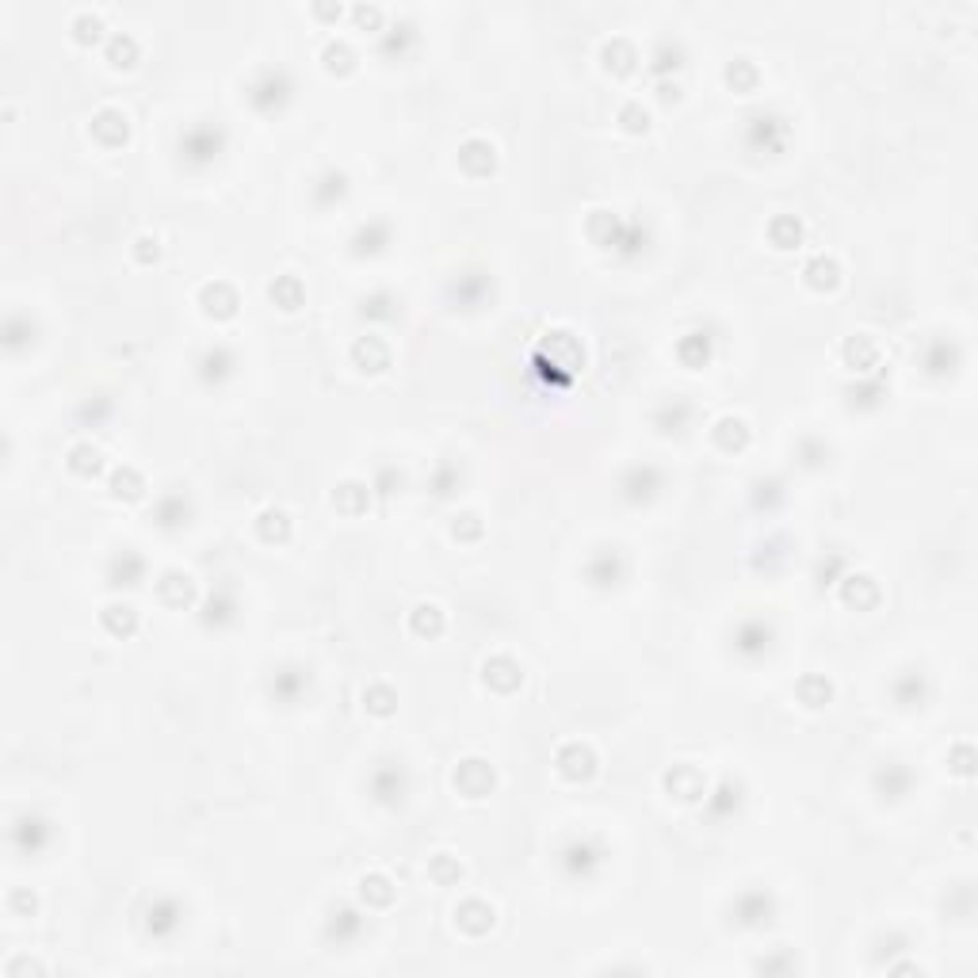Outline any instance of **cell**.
Masks as SVG:
<instances>
[{"mask_svg": "<svg viewBox=\"0 0 978 978\" xmlns=\"http://www.w3.org/2000/svg\"><path fill=\"white\" fill-rule=\"evenodd\" d=\"M356 360L367 363V371H383V367L390 363V348L378 341V336H367V341L356 344Z\"/></svg>", "mask_w": 978, "mask_h": 978, "instance_id": "e575fe53", "label": "cell"}, {"mask_svg": "<svg viewBox=\"0 0 978 978\" xmlns=\"http://www.w3.org/2000/svg\"><path fill=\"white\" fill-rule=\"evenodd\" d=\"M187 516H192V501H187L180 489H169V493L153 505V520L165 527V532H176V527H184Z\"/></svg>", "mask_w": 978, "mask_h": 978, "instance_id": "2e32d148", "label": "cell"}, {"mask_svg": "<svg viewBox=\"0 0 978 978\" xmlns=\"http://www.w3.org/2000/svg\"><path fill=\"white\" fill-rule=\"evenodd\" d=\"M413 38H417V35H413V27H410V23H402V27H390V31L383 35V50H390V54L398 50V54H402L405 46L413 43Z\"/></svg>", "mask_w": 978, "mask_h": 978, "instance_id": "f5cc1de1", "label": "cell"}, {"mask_svg": "<svg viewBox=\"0 0 978 978\" xmlns=\"http://www.w3.org/2000/svg\"><path fill=\"white\" fill-rule=\"evenodd\" d=\"M363 703L367 708H371L375 715H390L394 711V692L386 688V684H371L363 692Z\"/></svg>", "mask_w": 978, "mask_h": 978, "instance_id": "f907efd6", "label": "cell"}, {"mask_svg": "<svg viewBox=\"0 0 978 978\" xmlns=\"http://www.w3.org/2000/svg\"><path fill=\"white\" fill-rule=\"evenodd\" d=\"M325 62H329V70H336V65L348 70V65H352V50L344 43H329V46H325Z\"/></svg>", "mask_w": 978, "mask_h": 978, "instance_id": "680465c9", "label": "cell"}, {"mask_svg": "<svg viewBox=\"0 0 978 978\" xmlns=\"http://www.w3.org/2000/svg\"><path fill=\"white\" fill-rule=\"evenodd\" d=\"M145 574V559L142 554H134V551H119L112 562H107V581H112L115 589H130V585H138Z\"/></svg>", "mask_w": 978, "mask_h": 978, "instance_id": "e0dca14e", "label": "cell"}, {"mask_svg": "<svg viewBox=\"0 0 978 978\" xmlns=\"http://www.w3.org/2000/svg\"><path fill=\"white\" fill-rule=\"evenodd\" d=\"M807 283H810V287H833V283H837V264L830 261V256L810 261L807 264Z\"/></svg>", "mask_w": 978, "mask_h": 978, "instance_id": "60d3db41", "label": "cell"}, {"mask_svg": "<svg viewBox=\"0 0 978 978\" xmlns=\"http://www.w3.org/2000/svg\"><path fill=\"white\" fill-rule=\"evenodd\" d=\"M142 478H138V470H130V467H119L112 474V493L115 497H138L142 493Z\"/></svg>", "mask_w": 978, "mask_h": 978, "instance_id": "7bdbcfd3", "label": "cell"}, {"mask_svg": "<svg viewBox=\"0 0 978 978\" xmlns=\"http://www.w3.org/2000/svg\"><path fill=\"white\" fill-rule=\"evenodd\" d=\"M398 314H402V306L390 291H375L360 303V318H367V321H394Z\"/></svg>", "mask_w": 978, "mask_h": 978, "instance_id": "f546056e", "label": "cell"}, {"mask_svg": "<svg viewBox=\"0 0 978 978\" xmlns=\"http://www.w3.org/2000/svg\"><path fill=\"white\" fill-rule=\"evenodd\" d=\"M306 688H310L306 665H283V669H276L268 676V696L276 700L279 708H294V703L306 696Z\"/></svg>", "mask_w": 978, "mask_h": 978, "instance_id": "9c48e42d", "label": "cell"}, {"mask_svg": "<svg viewBox=\"0 0 978 978\" xmlns=\"http://www.w3.org/2000/svg\"><path fill=\"white\" fill-rule=\"evenodd\" d=\"M665 783H669V792L676 799H703L708 795V783H703V776L692 765H676L669 776H665Z\"/></svg>", "mask_w": 978, "mask_h": 978, "instance_id": "484cf974", "label": "cell"}, {"mask_svg": "<svg viewBox=\"0 0 978 978\" xmlns=\"http://www.w3.org/2000/svg\"><path fill=\"white\" fill-rule=\"evenodd\" d=\"M50 845V822L38 818V814H20L12 822V849L20 856H38Z\"/></svg>", "mask_w": 978, "mask_h": 978, "instance_id": "30bf717a", "label": "cell"}, {"mask_svg": "<svg viewBox=\"0 0 978 978\" xmlns=\"http://www.w3.org/2000/svg\"><path fill=\"white\" fill-rule=\"evenodd\" d=\"M363 929H367L363 909L348 906V902H336V906H329V914H325V941L336 944V948L356 944L363 936Z\"/></svg>", "mask_w": 978, "mask_h": 978, "instance_id": "52a82bcc", "label": "cell"}, {"mask_svg": "<svg viewBox=\"0 0 978 978\" xmlns=\"http://www.w3.org/2000/svg\"><path fill=\"white\" fill-rule=\"evenodd\" d=\"M363 902H371V906H390L394 902V887H390V879L386 875H363Z\"/></svg>", "mask_w": 978, "mask_h": 978, "instance_id": "74e56055", "label": "cell"}, {"mask_svg": "<svg viewBox=\"0 0 978 978\" xmlns=\"http://www.w3.org/2000/svg\"><path fill=\"white\" fill-rule=\"evenodd\" d=\"M234 348H226V344H211V348H203V356H199V378L207 386H219L226 383L229 375H234Z\"/></svg>", "mask_w": 978, "mask_h": 978, "instance_id": "9a60e30c", "label": "cell"}, {"mask_svg": "<svg viewBox=\"0 0 978 978\" xmlns=\"http://www.w3.org/2000/svg\"><path fill=\"white\" fill-rule=\"evenodd\" d=\"M459 875H463V867L452 864L447 856H436V860H432V879H436V883H452Z\"/></svg>", "mask_w": 978, "mask_h": 978, "instance_id": "6f0895ef", "label": "cell"}, {"mask_svg": "<svg viewBox=\"0 0 978 978\" xmlns=\"http://www.w3.org/2000/svg\"><path fill=\"white\" fill-rule=\"evenodd\" d=\"M333 505L344 509V512H360V509L367 505V485H356V482L341 485V489L333 493Z\"/></svg>", "mask_w": 978, "mask_h": 978, "instance_id": "ee69618b", "label": "cell"}, {"mask_svg": "<svg viewBox=\"0 0 978 978\" xmlns=\"http://www.w3.org/2000/svg\"><path fill=\"white\" fill-rule=\"evenodd\" d=\"M891 692H894V703H899V708H921L929 696V681L921 669H906L902 676H894Z\"/></svg>", "mask_w": 978, "mask_h": 978, "instance_id": "44dd1931", "label": "cell"}, {"mask_svg": "<svg viewBox=\"0 0 978 978\" xmlns=\"http://www.w3.org/2000/svg\"><path fill=\"white\" fill-rule=\"evenodd\" d=\"M386 244H390V222H383V219L363 222L356 234H352V253L356 256H375V253H383Z\"/></svg>", "mask_w": 978, "mask_h": 978, "instance_id": "ffe728a7", "label": "cell"}, {"mask_svg": "<svg viewBox=\"0 0 978 978\" xmlns=\"http://www.w3.org/2000/svg\"><path fill=\"white\" fill-rule=\"evenodd\" d=\"M825 455H830V447H825L822 440H814V436H803V440H799V459H803L807 467H822Z\"/></svg>", "mask_w": 978, "mask_h": 978, "instance_id": "816d5d0a", "label": "cell"}, {"mask_svg": "<svg viewBox=\"0 0 978 978\" xmlns=\"http://www.w3.org/2000/svg\"><path fill=\"white\" fill-rule=\"evenodd\" d=\"M623 574H627V562H623L619 551H596L585 566V577L593 589H616Z\"/></svg>", "mask_w": 978, "mask_h": 978, "instance_id": "7c38bea8", "label": "cell"}, {"mask_svg": "<svg viewBox=\"0 0 978 978\" xmlns=\"http://www.w3.org/2000/svg\"><path fill=\"white\" fill-rule=\"evenodd\" d=\"M872 783H875L879 799H887V803H899V799L909 795V787H914V772H909L902 760H891V765H883V768L875 772Z\"/></svg>", "mask_w": 978, "mask_h": 978, "instance_id": "4fadbf2b", "label": "cell"}, {"mask_svg": "<svg viewBox=\"0 0 978 978\" xmlns=\"http://www.w3.org/2000/svg\"><path fill=\"white\" fill-rule=\"evenodd\" d=\"M134 623H138V616H134L130 604H112V608H104V627L112 631V634H130Z\"/></svg>", "mask_w": 978, "mask_h": 978, "instance_id": "d590c367", "label": "cell"}, {"mask_svg": "<svg viewBox=\"0 0 978 978\" xmlns=\"http://www.w3.org/2000/svg\"><path fill=\"white\" fill-rule=\"evenodd\" d=\"M787 138V122L776 119V115H753L750 127H745V142H760L765 149H780Z\"/></svg>", "mask_w": 978, "mask_h": 978, "instance_id": "d6986e66", "label": "cell"}, {"mask_svg": "<svg viewBox=\"0 0 978 978\" xmlns=\"http://www.w3.org/2000/svg\"><path fill=\"white\" fill-rule=\"evenodd\" d=\"M623 127L627 130H646V112H638V107H623Z\"/></svg>", "mask_w": 978, "mask_h": 978, "instance_id": "94428289", "label": "cell"}, {"mask_svg": "<svg viewBox=\"0 0 978 978\" xmlns=\"http://www.w3.org/2000/svg\"><path fill=\"white\" fill-rule=\"evenodd\" d=\"M80 417L92 420V425H104V420L112 417V402H107V398H92V402H85V410H80Z\"/></svg>", "mask_w": 978, "mask_h": 978, "instance_id": "9f6ffc18", "label": "cell"}, {"mask_svg": "<svg viewBox=\"0 0 978 978\" xmlns=\"http://www.w3.org/2000/svg\"><path fill=\"white\" fill-rule=\"evenodd\" d=\"M459 482H463V474H459L455 463H440L436 474H432V493L436 497H447V493H455Z\"/></svg>", "mask_w": 978, "mask_h": 978, "instance_id": "f6af8a7d", "label": "cell"}, {"mask_svg": "<svg viewBox=\"0 0 978 978\" xmlns=\"http://www.w3.org/2000/svg\"><path fill=\"white\" fill-rule=\"evenodd\" d=\"M142 925L145 932L153 936V941H172L176 932H180L184 925V909L176 899H169V894H161V899H153L145 906V917H142Z\"/></svg>", "mask_w": 978, "mask_h": 978, "instance_id": "ba28073f", "label": "cell"}, {"mask_svg": "<svg viewBox=\"0 0 978 978\" xmlns=\"http://www.w3.org/2000/svg\"><path fill=\"white\" fill-rule=\"evenodd\" d=\"M658 489H661V470L650 463H634L623 470V478H619V493H623V501H631V505H642Z\"/></svg>", "mask_w": 978, "mask_h": 978, "instance_id": "8fae6325", "label": "cell"}, {"mask_svg": "<svg viewBox=\"0 0 978 978\" xmlns=\"http://www.w3.org/2000/svg\"><path fill=\"white\" fill-rule=\"evenodd\" d=\"M703 803H708L711 818H730V814L742 807V783L738 780H723L711 795H703Z\"/></svg>", "mask_w": 978, "mask_h": 978, "instance_id": "d4e9b609", "label": "cell"}, {"mask_svg": "<svg viewBox=\"0 0 978 978\" xmlns=\"http://www.w3.org/2000/svg\"><path fill=\"white\" fill-rule=\"evenodd\" d=\"M772 642H776V627H772L768 619H760V616H750V619H742L738 627H734V654L745 658V661H757V658H765Z\"/></svg>", "mask_w": 978, "mask_h": 978, "instance_id": "8992f818", "label": "cell"}, {"mask_svg": "<svg viewBox=\"0 0 978 978\" xmlns=\"http://www.w3.org/2000/svg\"><path fill=\"white\" fill-rule=\"evenodd\" d=\"M681 65V46L669 43V38H661L658 50H654V73H669Z\"/></svg>", "mask_w": 978, "mask_h": 978, "instance_id": "681fc988", "label": "cell"}, {"mask_svg": "<svg viewBox=\"0 0 978 978\" xmlns=\"http://www.w3.org/2000/svg\"><path fill=\"white\" fill-rule=\"evenodd\" d=\"M157 589H161V596H165L169 604H187V601H192V577H184V574H165Z\"/></svg>", "mask_w": 978, "mask_h": 978, "instance_id": "8d00e7d4", "label": "cell"}, {"mask_svg": "<svg viewBox=\"0 0 978 978\" xmlns=\"http://www.w3.org/2000/svg\"><path fill=\"white\" fill-rule=\"evenodd\" d=\"M291 73L287 70H279V65H268V70H261L253 77V85H249V104L256 107V112H264V115H276L283 104L291 100Z\"/></svg>", "mask_w": 978, "mask_h": 978, "instance_id": "7a4b0ae2", "label": "cell"}, {"mask_svg": "<svg viewBox=\"0 0 978 978\" xmlns=\"http://www.w3.org/2000/svg\"><path fill=\"white\" fill-rule=\"evenodd\" d=\"M455 787H463L470 799H478L493 787V768H489L485 760H463V765L455 768Z\"/></svg>", "mask_w": 978, "mask_h": 978, "instance_id": "7402d4cb", "label": "cell"}, {"mask_svg": "<svg viewBox=\"0 0 978 978\" xmlns=\"http://www.w3.org/2000/svg\"><path fill=\"white\" fill-rule=\"evenodd\" d=\"M455 921H459V929L463 932L482 936L489 925H493V909H489L485 902H478V899H470V902H463L455 909Z\"/></svg>", "mask_w": 978, "mask_h": 978, "instance_id": "83f0119b", "label": "cell"}, {"mask_svg": "<svg viewBox=\"0 0 978 978\" xmlns=\"http://www.w3.org/2000/svg\"><path fill=\"white\" fill-rule=\"evenodd\" d=\"M348 192V176L341 169H325L314 184H310V199L318 203V207H336V203L344 199Z\"/></svg>", "mask_w": 978, "mask_h": 978, "instance_id": "603a6c76", "label": "cell"}, {"mask_svg": "<svg viewBox=\"0 0 978 978\" xmlns=\"http://www.w3.org/2000/svg\"><path fill=\"white\" fill-rule=\"evenodd\" d=\"M70 470L77 474H96L100 470V452L92 443H77L70 452Z\"/></svg>", "mask_w": 978, "mask_h": 978, "instance_id": "bcb514c9", "label": "cell"}, {"mask_svg": "<svg viewBox=\"0 0 978 978\" xmlns=\"http://www.w3.org/2000/svg\"><path fill=\"white\" fill-rule=\"evenodd\" d=\"M753 501H757L760 509H772V505H776V501H783V489H780V482H776V478L757 482V489H753Z\"/></svg>", "mask_w": 978, "mask_h": 978, "instance_id": "db71d44e", "label": "cell"}, {"mask_svg": "<svg viewBox=\"0 0 978 978\" xmlns=\"http://www.w3.org/2000/svg\"><path fill=\"white\" fill-rule=\"evenodd\" d=\"M559 772L566 780H581V776H589L593 772V753L585 750V745H562L559 750Z\"/></svg>", "mask_w": 978, "mask_h": 978, "instance_id": "f1b7e54d", "label": "cell"}, {"mask_svg": "<svg viewBox=\"0 0 978 978\" xmlns=\"http://www.w3.org/2000/svg\"><path fill=\"white\" fill-rule=\"evenodd\" d=\"M112 58H134V43H130V38H112Z\"/></svg>", "mask_w": 978, "mask_h": 978, "instance_id": "6125c7cd", "label": "cell"}, {"mask_svg": "<svg viewBox=\"0 0 978 978\" xmlns=\"http://www.w3.org/2000/svg\"><path fill=\"white\" fill-rule=\"evenodd\" d=\"M443 627V616H440V608L436 604H420L413 611V631L417 634H436Z\"/></svg>", "mask_w": 978, "mask_h": 978, "instance_id": "7dc6e473", "label": "cell"}, {"mask_svg": "<svg viewBox=\"0 0 978 978\" xmlns=\"http://www.w3.org/2000/svg\"><path fill=\"white\" fill-rule=\"evenodd\" d=\"M772 237H780V241H776L780 249H792V244L799 241V222H792V219L772 222Z\"/></svg>", "mask_w": 978, "mask_h": 978, "instance_id": "11a10c76", "label": "cell"}, {"mask_svg": "<svg viewBox=\"0 0 978 978\" xmlns=\"http://www.w3.org/2000/svg\"><path fill=\"white\" fill-rule=\"evenodd\" d=\"M459 165H463L467 172H474V176L489 172V169H493V145H489V142H482V138L467 142L463 149H459Z\"/></svg>", "mask_w": 978, "mask_h": 978, "instance_id": "1f68e13d", "label": "cell"}, {"mask_svg": "<svg viewBox=\"0 0 978 978\" xmlns=\"http://www.w3.org/2000/svg\"><path fill=\"white\" fill-rule=\"evenodd\" d=\"M222 145H226V130L222 127H214V122H195V127H187L180 134L176 153H180V161H184L187 169H207L211 161L222 153Z\"/></svg>", "mask_w": 978, "mask_h": 978, "instance_id": "6da1fadb", "label": "cell"}, {"mask_svg": "<svg viewBox=\"0 0 978 978\" xmlns=\"http://www.w3.org/2000/svg\"><path fill=\"white\" fill-rule=\"evenodd\" d=\"M830 681H822V676H807L803 684H799V696H803V703H810V708H822L825 700H830Z\"/></svg>", "mask_w": 978, "mask_h": 978, "instance_id": "c3c4849f", "label": "cell"}, {"mask_svg": "<svg viewBox=\"0 0 978 978\" xmlns=\"http://www.w3.org/2000/svg\"><path fill=\"white\" fill-rule=\"evenodd\" d=\"M256 527H261V535H264L268 543H271V539H287V532H291L287 512H279V509H264L261 520H256Z\"/></svg>", "mask_w": 978, "mask_h": 978, "instance_id": "f35d334b", "label": "cell"}, {"mask_svg": "<svg viewBox=\"0 0 978 978\" xmlns=\"http://www.w3.org/2000/svg\"><path fill=\"white\" fill-rule=\"evenodd\" d=\"M485 681L497 684L501 692H509V688L520 684V665H516L512 658H505V654L489 658V661H485Z\"/></svg>", "mask_w": 978, "mask_h": 978, "instance_id": "d6a6232c", "label": "cell"}, {"mask_svg": "<svg viewBox=\"0 0 978 978\" xmlns=\"http://www.w3.org/2000/svg\"><path fill=\"white\" fill-rule=\"evenodd\" d=\"M956 363H959V348L952 341H944V336L929 341L925 352H921V367H925L929 375H948Z\"/></svg>", "mask_w": 978, "mask_h": 978, "instance_id": "cb8c5ba5", "label": "cell"}, {"mask_svg": "<svg viewBox=\"0 0 978 978\" xmlns=\"http://www.w3.org/2000/svg\"><path fill=\"white\" fill-rule=\"evenodd\" d=\"M715 440L723 443V447H742L745 440H750V432H745V420H738V417H726V420H718V428H715Z\"/></svg>", "mask_w": 978, "mask_h": 978, "instance_id": "b9f144b4", "label": "cell"}, {"mask_svg": "<svg viewBox=\"0 0 978 978\" xmlns=\"http://www.w3.org/2000/svg\"><path fill=\"white\" fill-rule=\"evenodd\" d=\"M92 134L104 142V145H119L127 142V115L115 112V107H104V112L92 119Z\"/></svg>", "mask_w": 978, "mask_h": 978, "instance_id": "4316f807", "label": "cell"}, {"mask_svg": "<svg viewBox=\"0 0 978 978\" xmlns=\"http://www.w3.org/2000/svg\"><path fill=\"white\" fill-rule=\"evenodd\" d=\"M203 306H207V314L229 318L237 310V291L229 287V283H207V287H203Z\"/></svg>", "mask_w": 978, "mask_h": 978, "instance_id": "4dcf8cb0", "label": "cell"}, {"mask_svg": "<svg viewBox=\"0 0 978 978\" xmlns=\"http://www.w3.org/2000/svg\"><path fill=\"white\" fill-rule=\"evenodd\" d=\"M688 417H692V402L688 398H673V402H665L661 410L654 413L658 420V428L661 432H681L688 425Z\"/></svg>", "mask_w": 978, "mask_h": 978, "instance_id": "836d02e7", "label": "cell"}, {"mask_svg": "<svg viewBox=\"0 0 978 978\" xmlns=\"http://www.w3.org/2000/svg\"><path fill=\"white\" fill-rule=\"evenodd\" d=\"M367 787H371V799L378 807H402L405 795H410V772H405L402 760H378Z\"/></svg>", "mask_w": 978, "mask_h": 978, "instance_id": "3957f363", "label": "cell"}, {"mask_svg": "<svg viewBox=\"0 0 978 978\" xmlns=\"http://www.w3.org/2000/svg\"><path fill=\"white\" fill-rule=\"evenodd\" d=\"M879 394H883L879 378H875V383H860V398H852V405H875Z\"/></svg>", "mask_w": 978, "mask_h": 978, "instance_id": "91938a15", "label": "cell"}, {"mask_svg": "<svg viewBox=\"0 0 978 978\" xmlns=\"http://www.w3.org/2000/svg\"><path fill=\"white\" fill-rule=\"evenodd\" d=\"M559 864L569 879H593V872L604 864V849L596 837H569L559 852Z\"/></svg>", "mask_w": 978, "mask_h": 978, "instance_id": "5b68a950", "label": "cell"}, {"mask_svg": "<svg viewBox=\"0 0 978 978\" xmlns=\"http://www.w3.org/2000/svg\"><path fill=\"white\" fill-rule=\"evenodd\" d=\"M271 298L283 306V310H294L298 303H303V283H298L294 276H283L271 283Z\"/></svg>", "mask_w": 978, "mask_h": 978, "instance_id": "ab89813d", "label": "cell"}, {"mask_svg": "<svg viewBox=\"0 0 978 978\" xmlns=\"http://www.w3.org/2000/svg\"><path fill=\"white\" fill-rule=\"evenodd\" d=\"M772 917H776V894L765 891V887L742 891L730 906V921L738 929H765Z\"/></svg>", "mask_w": 978, "mask_h": 978, "instance_id": "277c9868", "label": "cell"}, {"mask_svg": "<svg viewBox=\"0 0 978 978\" xmlns=\"http://www.w3.org/2000/svg\"><path fill=\"white\" fill-rule=\"evenodd\" d=\"M234 611H237V596H234V589H229V585L211 589L207 604H203V627H226V623L234 619Z\"/></svg>", "mask_w": 978, "mask_h": 978, "instance_id": "ac0fdd59", "label": "cell"}, {"mask_svg": "<svg viewBox=\"0 0 978 978\" xmlns=\"http://www.w3.org/2000/svg\"><path fill=\"white\" fill-rule=\"evenodd\" d=\"M447 294H452V303L459 310H478L482 298L489 294V276H485V271H463V276L452 279Z\"/></svg>", "mask_w": 978, "mask_h": 978, "instance_id": "5bb4252c", "label": "cell"}]
</instances>
